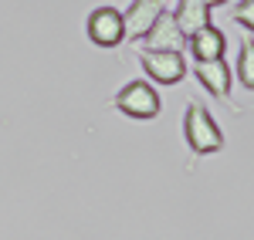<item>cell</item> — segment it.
<instances>
[{
    "instance_id": "1",
    "label": "cell",
    "mask_w": 254,
    "mask_h": 240,
    "mask_svg": "<svg viewBox=\"0 0 254 240\" xmlns=\"http://www.w3.org/2000/svg\"><path fill=\"white\" fill-rule=\"evenodd\" d=\"M183 139H187V149L190 156H214L224 149V132L214 122L210 108L203 101L190 98L187 101V115H183Z\"/></svg>"
},
{
    "instance_id": "2",
    "label": "cell",
    "mask_w": 254,
    "mask_h": 240,
    "mask_svg": "<svg viewBox=\"0 0 254 240\" xmlns=\"http://www.w3.org/2000/svg\"><path fill=\"white\" fill-rule=\"evenodd\" d=\"M112 105L126 119H136V122H153L159 115V108H163L156 85L149 78H136L129 85H122L116 92V98H112Z\"/></svg>"
},
{
    "instance_id": "3",
    "label": "cell",
    "mask_w": 254,
    "mask_h": 240,
    "mask_svg": "<svg viewBox=\"0 0 254 240\" xmlns=\"http://www.w3.org/2000/svg\"><path fill=\"white\" fill-rule=\"evenodd\" d=\"M139 64H142V75L153 81V85H180L187 78V58L183 51H153V48H139Z\"/></svg>"
},
{
    "instance_id": "4",
    "label": "cell",
    "mask_w": 254,
    "mask_h": 240,
    "mask_svg": "<svg viewBox=\"0 0 254 240\" xmlns=\"http://www.w3.org/2000/svg\"><path fill=\"white\" fill-rule=\"evenodd\" d=\"M193 75H196V81L203 85V92H207V95H214L217 101L231 105V112H234V115H244V108L231 98V64H227V58L193 61Z\"/></svg>"
},
{
    "instance_id": "5",
    "label": "cell",
    "mask_w": 254,
    "mask_h": 240,
    "mask_svg": "<svg viewBox=\"0 0 254 240\" xmlns=\"http://www.w3.org/2000/svg\"><path fill=\"white\" fill-rule=\"evenodd\" d=\"M85 34L88 41L95 44V48H119V44H126V24H122V10L116 7H109V3H102L95 7L88 17H85Z\"/></svg>"
},
{
    "instance_id": "6",
    "label": "cell",
    "mask_w": 254,
    "mask_h": 240,
    "mask_svg": "<svg viewBox=\"0 0 254 240\" xmlns=\"http://www.w3.org/2000/svg\"><path fill=\"white\" fill-rule=\"evenodd\" d=\"M166 10V3L163 0H132L126 10H122V24H126V41H139L146 38V31L156 24V17Z\"/></svg>"
},
{
    "instance_id": "7",
    "label": "cell",
    "mask_w": 254,
    "mask_h": 240,
    "mask_svg": "<svg viewBox=\"0 0 254 240\" xmlns=\"http://www.w3.org/2000/svg\"><path fill=\"white\" fill-rule=\"evenodd\" d=\"M142 48H153V51H183L187 48V34L176 27L173 10H163L156 17V24L146 31V38L139 41Z\"/></svg>"
},
{
    "instance_id": "8",
    "label": "cell",
    "mask_w": 254,
    "mask_h": 240,
    "mask_svg": "<svg viewBox=\"0 0 254 240\" xmlns=\"http://www.w3.org/2000/svg\"><path fill=\"white\" fill-rule=\"evenodd\" d=\"M187 48H190L193 61L224 58V51H227V34H224L220 27H214V24H203L200 31H193V34L187 38Z\"/></svg>"
},
{
    "instance_id": "9",
    "label": "cell",
    "mask_w": 254,
    "mask_h": 240,
    "mask_svg": "<svg viewBox=\"0 0 254 240\" xmlns=\"http://www.w3.org/2000/svg\"><path fill=\"white\" fill-rule=\"evenodd\" d=\"M210 10H214V7H207L203 0H180L176 10H173V20H176V27L190 38L203 24H210Z\"/></svg>"
},
{
    "instance_id": "10",
    "label": "cell",
    "mask_w": 254,
    "mask_h": 240,
    "mask_svg": "<svg viewBox=\"0 0 254 240\" xmlns=\"http://www.w3.org/2000/svg\"><path fill=\"white\" fill-rule=\"evenodd\" d=\"M237 81L248 92H254V41H251V34H244L241 48H237Z\"/></svg>"
},
{
    "instance_id": "11",
    "label": "cell",
    "mask_w": 254,
    "mask_h": 240,
    "mask_svg": "<svg viewBox=\"0 0 254 240\" xmlns=\"http://www.w3.org/2000/svg\"><path fill=\"white\" fill-rule=\"evenodd\" d=\"M231 17H234V24H241L244 31L254 34V0H237L231 7Z\"/></svg>"
},
{
    "instance_id": "12",
    "label": "cell",
    "mask_w": 254,
    "mask_h": 240,
    "mask_svg": "<svg viewBox=\"0 0 254 240\" xmlns=\"http://www.w3.org/2000/svg\"><path fill=\"white\" fill-rule=\"evenodd\" d=\"M203 3H207V7H224L227 0H203Z\"/></svg>"
}]
</instances>
